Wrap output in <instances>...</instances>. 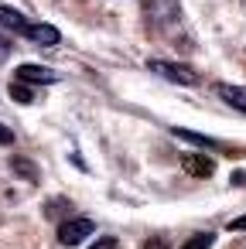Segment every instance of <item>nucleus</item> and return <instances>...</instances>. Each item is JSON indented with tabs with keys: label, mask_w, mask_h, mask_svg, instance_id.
I'll return each mask as SVG.
<instances>
[{
	"label": "nucleus",
	"mask_w": 246,
	"mask_h": 249,
	"mask_svg": "<svg viewBox=\"0 0 246 249\" xmlns=\"http://www.w3.org/2000/svg\"><path fill=\"white\" fill-rule=\"evenodd\" d=\"M185 171H191V174H212L215 164H212V157L208 160H185Z\"/></svg>",
	"instance_id": "obj_9"
},
{
	"label": "nucleus",
	"mask_w": 246,
	"mask_h": 249,
	"mask_svg": "<svg viewBox=\"0 0 246 249\" xmlns=\"http://www.w3.org/2000/svg\"><path fill=\"white\" fill-rule=\"evenodd\" d=\"M232 184H246V171H236L232 174Z\"/></svg>",
	"instance_id": "obj_16"
},
{
	"label": "nucleus",
	"mask_w": 246,
	"mask_h": 249,
	"mask_svg": "<svg viewBox=\"0 0 246 249\" xmlns=\"http://www.w3.org/2000/svg\"><path fill=\"white\" fill-rule=\"evenodd\" d=\"M93 229H96L93 218H69V222L58 225V242L62 246H79L86 235H93Z\"/></svg>",
	"instance_id": "obj_3"
},
{
	"label": "nucleus",
	"mask_w": 246,
	"mask_h": 249,
	"mask_svg": "<svg viewBox=\"0 0 246 249\" xmlns=\"http://www.w3.org/2000/svg\"><path fill=\"white\" fill-rule=\"evenodd\" d=\"M18 82H41V86H52V82H58V72L55 69H45V65H35V62H24V65H18Z\"/></svg>",
	"instance_id": "obj_4"
},
{
	"label": "nucleus",
	"mask_w": 246,
	"mask_h": 249,
	"mask_svg": "<svg viewBox=\"0 0 246 249\" xmlns=\"http://www.w3.org/2000/svg\"><path fill=\"white\" fill-rule=\"evenodd\" d=\"M144 14L151 21H178V0H147Z\"/></svg>",
	"instance_id": "obj_5"
},
{
	"label": "nucleus",
	"mask_w": 246,
	"mask_h": 249,
	"mask_svg": "<svg viewBox=\"0 0 246 249\" xmlns=\"http://www.w3.org/2000/svg\"><path fill=\"white\" fill-rule=\"evenodd\" d=\"M14 171H24L28 178H38V171H35L31 164H24V160H14Z\"/></svg>",
	"instance_id": "obj_13"
},
{
	"label": "nucleus",
	"mask_w": 246,
	"mask_h": 249,
	"mask_svg": "<svg viewBox=\"0 0 246 249\" xmlns=\"http://www.w3.org/2000/svg\"><path fill=\"white\" fill-rule=\"evenodd\" d=\"M89 249H116V239H113V235H103V239H99V242H93Z\"/></svg>",
	"instance_id": "obj_11"
},
{
	"label": "nucleus",
	"mask_w": 246,
	"mask_h": 249,
	"mask_svg": "<svg viewBox=\"0 0 246 249\" xmlns=\"http://www.w3.org/2000/svg\"><path fill=\"white\" fill-rule=\"evenodd\" d=\"M243 4H246V0H243Z\"/></svg>",
	"instance_id": "obj_18"
},
{
	"label": "nucleus",
	"mask_w": 246,
	"mask_h": 249,
	"mask_svg": "<svg viewBox=\"0 0 246 249\" xmlns=\"http://www.w3.org/2000/svg\"><path fill=\"white\" fill-rule=\"evenodd\" d=\"M174 137H181V140H191V143H198V147H212V150H222V143H215L212 137H202V133H195V130H174Z\"/></svg>",
	"instance_id": "obj_7"
},
{
	"label": "nucleus",
	"mask_w": 246,
	"mask_h": 249,
	"mask_svg": "<svg viewBox=\"0 0 246 249\" xmlns=\"http://www.w3.org/2000/svg\"><path fill=\"white\" fill-rule=\"evenodd\" d=\"M7 143H14V130H7L4 123H0V147H7Z\"/></svg>",
	"instance_id": "obj_12"
},
{
	"label": "nucleus",
	"mask_w": 246,
	"mask_h": 249,
	"mask_svg": "<svg viewBox=\"0 0 246 249\" xmlns=\"http://www.w3.org/2000/svg\"><path fill=\"white\" fill-rule=\"evenodd\" d=\"M229 229H232V232H246V215L232 218V222H229Z\"/></svg>",
	"instance_id": "obj_14"
},
{
	"label": "nucleus",
	"mask_w": 246,
	"mask_h": 249,
	"mask_svg": "<svg viewBox=\"0 0 246 249\" xmlns=\"http://www.w3.org/2000/svg\"><path fill=\"white\" fill-rule=\"evenodd\" d=\"M147 69L154 75H164L168 82H178V86H198V72L188 69V65H178V62H161V58H151Z\"/></svg>",
	"instance_id": "obj_2"
},
{
	"label": "nucleus",
	"mask_w": 246,
	"mask_h": 249,
	"mask_svg": "<svg viewBox=\"0 0 246 249\" xmlns=\"http://www.w3.org/2000/svg\"><path fill=\"white\" fill-rule=\"evenodd\" d=\"M11 99L14 103H31V89L24 82H11Z\"/></svg>",
	"instance_id": "obj_10"
},
{
	"label": "nucleus",
	"mask_w": 246,
	"mask_h": 249,
	"mask_svg": "<svg viewBox=\"0 0 246 249\" xmlns=\"http://www.w3.org/2000/svg\"><path fill=\"white\" fill-rule=\"evenodd\" d=\"M7 55H11V41H7L4 35H0V62H4Z\"/></svg>",
	"instance_id": "obj_15"
},
{
	"label": "nucleus",
	"mask_w": 246,
	"mask_h": 249,
	"mask_svg": "<svg viewBox=\"0 0 246 249\" xmlns=\"http://www.w3.org/2000/svg\"><path fill=\"white\" fill-rule=\"evenodd\" d=\"M215 96H219L222 103H229L232 109L246 113V89H243V86H226V82H219V86H215Z\"/></svg>",
	"instance_id": "obj_6"
},
{
	"label": "nucleus",
	"mask_w": 246,
	"mask_h": 249,
	"mask_svg": "<svg viewBox=\"0 0 246 249\" xmlns=\"http://www.w3.org/2000/svg\"><path fill=\"white\" fill-rule=\"evenodd\" d=\"M212 242H215V232H195L181 249H212Z\"/></svg>",
	"instance_id": "obj_8"
},
{
	"label": "nucleus",
	"mask_w": 246,
	"mask_h": 249,
	"mask_svg": "<svg viewBox=\"0 0 246 249\" xmlns=\"http://www.w3.org/2000/svg\"><path fill=\"white\" fill-rule=\"evenodd\" d=\"M0 28H7V31H14V35H24V38H31L35 45H45V48L62 41L58 28H52V24H35L28 14L14 11V7H7V4H0Z\"/></svg>",
	"instance_id": "obj_1"
},
{
	"label": "nucleus",
	"mask_w": 246,
	"mask_h": 249,
	"mask_svg": "<svg viewBox=\"0 0 246 249\" xmlns=\"http://www.w3.org/2000/svg\"><path fill=\"white\" fill-rule=\"evenodd\" d=\"M147 249H168V242H161V239H151V242H147Z\"/></svg>",
	"instance_id": "obj_17"
}]
</instances>
